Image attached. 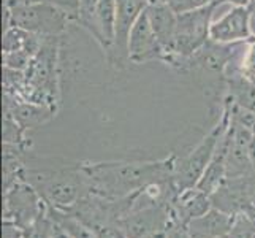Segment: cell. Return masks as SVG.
Masks as SVG:
<instances>
[{
	"instance_id": "cell-27",
	"label": "cell",
	"mask_w": 255,
	"mask_h": 238,
	"mask_svg": "<svg viewBox=\"0 0 255 238\" xmlns=\"http://www.w3.org/2000/svg\"><path fill=\"white\" fill-rule=\"evenodd\" d=\"M2 238H22V231L16 224L3 221V224H2Z\"/></svg>"
},
{
	"instance_id": "cell-18",
	"label": "cell",
	"mask_w": 255,
	"mask_h": 238,
	"mask_svg": "<svg viewBox=\"0 0 255 238\" xmlns=\"http://www.w3.org/2000/svg\"><path fill=\"white\" fill-rule=\"evenodd\" d=\"M232 215L217 208H211L186 226L190 238H225L233 223Z\"/></svg>"
},
{
	"instance_id": "cell-25",
	"label": "cell",
	"mask_w": 255,
	"mask_h": 238,
	"mask_svg": "<svg viewBox=\"0 0 255 238\" xmlns=\"http://www.w3.org/2000/svg\"><path fill=\"white\" fill-rule=\"evenodd\" d=\"M49 3L65 11L73 19V24H76L78 16L81 13V0H49Z\"/></svg>"
},
{
	"instance_id": "cell-6",
	"label": "cell",
	"mask_w": 255,
	"mask_h": 238,
	"mask_svg": "<svg viewBox=\"0 0 255 238\" xmlns=\"http://www.w3.org/2000/svg\"><path fill=\"white\" fill-rule=\"evenodd\" d=\"M73 19L49 2L5 6V27H17L41 38L62 37Z\"/></svg>"
},
{
	"instance_id": "cell-24",
	"label": "cell",
	"mask_w": 255,
	"mask_h": 238,
	"mask_svg": "<svg viewBox=\"0 0 255 238\" xmlns=\"http://www.w3.org/2000/svg\"><path fill=\"white\" fill-rule=\"evenodd\" d=\"M166 2L170 3V6L176 13H186L217 3L219 0H166Z\"/></svg>"
},
{
	"instance_id": "cell-13",
	"label": "cell",
	"mask_w": 255,
	"mask_h": 238,
	"mask_svg": "<svg viewBox=\"0 0 255 238\" xmlns=\"http://www.w3.org/2000/svg\"><path fill=\"white\" fill-rule=\"evenodd\" d=\"M211 205L227 215L236 216L249 213L255 216V210L251 204L248 181L244 178H225V181L209 196Z\"/></svg>"
},
{
	"instance_id": "cell-12",
	"label": "cell",
	"mask_w": 255,
	"mask_h": 238,
	"mask_svg": "<svg viewBox=\"0 0 255 238\" xmlns=\"http://www.w3.org/2000/svg\"><path fill=\"white\" fill-rule=\"evenodd\" d=\"M76 24L89 32L107 52L108 59H111L116 40V0H99L92 14L83 17Z\"/></svg>"
},
{
	"instance_id": "cell-28",
	"label": "cell",
	"mask_w": 255,
	"mask_h": 238,
	"mask_svg": "<svg viewBox=\"0 0 255 238\" xmlns=\"http://www.w3.org/2000/svg\"><path fill=\"white\" fill-rule=\"evenodd\" d=\"M166 237L168 238H190L186 226H181V224H171L168 227V231H166Z\"/></svg>"
},
{
	"instance_id": "cell-16",
	"label": "cell",
	"mask_w": 255,
	"mask_h": 238,
	"mask_svg": "<svg viewBox=\"0 0 255 238\" xmlns=\"http://www.w3.org/2000/svg\"><path fill=\"white\" fill-rule=\"evenodd\" d=\"M146 14L149 17V22L152 25V30L159 38L160 45L166 52V60L171 56L173 45H174V35L176 25H178V13L170 6L165 0H152L149 3ZM165 60V64H166Z\"/></svg>"
},
{
	"instance_id": "cell-11",
	"label": "cell",
	"mask_w": 255,
	"mask_h": 238,
	"mask_svg": "<svg viewBox=\"0 0 255 238\" xmlns=\"http://www.w3.org/2000/svg\"><path fill=\"white\" fill-rule=\"evenodd\" d=\"M151 2L152 0H116V40L110 59L113 65L124 67L128 62L127 45L130 30Z\"/></svg>"
},
{
	"instance_id": "cell-34",
	"label": "cell",
	"mask_w": 255,
	"mask_h": 238,
	"mask_svg": "<svg viewBox=\"0 0 255 238\" xmlns=\"http://www.w3.org/2000/svg\"><path fill=\"white\" fill-rule=\"evenodd\" d=\"M251 164H252V173H255V137L254 135L251 140Z\"/></svg>"
},
{
	"instance_id": "cell-37",
	"label": "cell",
	"mask_w": 255,
	"mask_h": 238,
	"mask_svg": "<svg viewBox=\"0 0 255 238\" xmlns=\"http://www.w3.org/2000/svg\"><path fill=\"white\" fill-rule=\"evenodd\" d=\"M252 79H254V81H255V78H252Z\"/></svg>"
},
{
	"instance_id": "cell-4",
	"label": "cell",
	"mask_w": 255,
	"mask_h": 238,
	"mask_svg": "<svg viewBox=\"0 0 255 238\" xmlns=\"http://www.w3.org/2000/svg\"><path fill=\"white\" fill-rule=\"evenodd\" d=\"M232 122V103L230 100L224 99V107L221 111V118L217 119L216 124L211 127L208 134L200 140V143L189 151L184 157L176 161L173 183L178 191L195 188L200 183L201 176L211 162V159L214 156V151L221 142L222 135L228 129Z\"/></svg>"
},
{
	"instance_id": "cell-15",
	"label": "cell",
	"mask_w": 255,
	"mask_h": 238,
	"mask_svg": "<svg viewBox=\"0 0 255 238\" xmlns=\"http://www.w3.org/2000/svg\"><path fill=\"white\" fill-rule=\"evenodd\" d=\"M3 110L13 114V118L24 132L48 124L51 119H54L57 113V108L51 107V105L17 100L5 94H3Z\"/></svg>"
},
{
	"instance_id": "cell-20",
	"label": "cell",
	"mask_w": 255,
	"mask_h": 238,
	"mask_svg": "<svg viewBox=\"0 0 255 238\" xmlns=\"http://www.w3.org/2000/svg\"><path fill=\"white\" fill-rule=\"evenodd\" d=\"M48 215L51 216L56 226L65 231L72 238H100L92 227L83 223L80 218L70 213V211L48 207Z\"/></svg>"
},
{
	"instance_id": "cell-33",
	"label": "cell",
	"mask_w": 255,
	"mask_h": 238,
	"mask_svg": "<svg viewBox=\"0 0 255 238\" xmlns=\"http://www.w3.org/2000/svg\"><path fill=\"white\" fill-rule=\"evenodd\" d=\"M52 238H72V237H70L65 231H62L59 226L54 224V234H52Z\"/></svg>"
},
{
	"instance_id": "cell-38",
	"label": "cell",
	"mask_w": 255,
	"mask_h": 238,
	"mask_svg": "<svg viewBox=\"0 0 255 238\" xmlns=\"http://www.w3.org/2000/svg\"><path fill=\"white\" fill-rule=\"evenodd\" d=\"M165 2H166V0H165Z\"/></svg>"
},
{
	"instance_id": "cell-7",
	"label": "cell",
	"mask_w": 255,
	"mask_h": 238,
	"mask_svg": "<svg viewBox=\"0 0 255 238\" xmlns=\"http://www.w3.org/2000/svg\"><path fill=\"white\" fill-rule=\"evenodd\" d=\"M48 211V204L30 183L19 180L3 189V221L25 229Z\"/></svg>"
},
{
	"instance_id": "cell-23",
	"label": "cell",
	"mask_w": 255,
	"mask_h": 238,
	"mask_svg": "<svg viewBox=\"0 0 255 238\" xmlns=\"http://www.w3.org/2000/svg\"><path fill=\"white\" fill-rule=\"evenodd\" d=\"M3 143L27 145L25 143L24 130L16 122L13 114L10 111H5V110H3Z\"/></svg>"
},
{
	"instance_id": "cell-5",
	"label": "cell",
	"mask_w": 255,
	"mask_h": 238,
	"mask_svg": "<svg viewBox=\"0 0 255 238\" xmlns=\"http://www.w3.org/2000/svg\"><path fill=\"white\" fill-rule=\"evenodd\" d=\"M217 3L209 6L178 13V25H176L174 45L171 56L166 60V65L178 68L179 72L186 70L187 60L200 51L209 41L211 24H213Z\"/></svg>"
},
{
	"instance_id": "cell-21",
	"label": "cell",
	"mask_w": 255,
	"mask_h": 238,
	"mask_svg": "<svg viewBox=\"0 0 255 238\" xmlns=\"http://www.w3.org/2000/svg\"><path fill=\"white\" fill-rule=\"evenodd\" d=\"M225 238H255V216L249 213L236 215Z\"/></svg>"
},
{
	"instance_id": "cell-14",
	"label": "cell",
	"mask_w": 255,
	"mask_h": 238,
	"mask_svg": "<svg viewBox=\"0 0 255 238\" xmlns=\"http://www.w3.org/2000/svg\"><path fill=\"white\" fill-rule=\"evenodd\" d=\"M251 140L252 132L232 118L230 146H228L227 156V178H244L252 173Z\"/></svg>"
},
{
	"instance_id": "cell-9",
	"label": "cell",
	"mask_w": 255,
	"mask_h": 238,
	"mask_svg": "<svg viewBox=\"0 0 255 238\" xmlns=\"http://www.w3.org/2000/svg\"><path fill=\"white\" fill-rule=\"evenodd\" d=\"M254 37L252 17L248 6H228L227 11L214 17L211 24L209 40L222 45L251 41Z\"/></svg>"
},
{
	"instance_id": "cell-8",
	"label": "cell",
	"mask_w": 255,
	"mask_h": 238,
	"mask_svg": "<svg viewBox=\"0 0 255 238\" xmlns=\"http://www.w3.org/2000/svg\"><path fill=\"white\" fill-rule=\"evenodd\" d=\"M171 204L130 210L116 223L122 238H152L171 226Z\"/></svg>"
},
{
	"instance_id": "cell-31",
	"label": "cell",
	"mask_w": 255,
	"mask_h": 238,
	"mask_svg": "<svg viewBox=\"0 0 255 238\" xmlns=\"http://www.w3.org/2000/svg\"><path fill=\"white\" fill-rule=\"evenodd\" d=\"M49 0H3L5 6H16V5H35V3H45Z\"/></svg>"
},
{
	"instance_id": "cell-10",
	"label": "cell",
	"mask_w": 255,
	"mask_h": 238,
	"mask_svg": "<svg viewBox=\"0 0 255 238\" xmlns=\"http://www.w3.org/2000/svg\"><path fill=\"white\" fill-rule=\"evenodd\" d=\"M128 62L141 65L151 62H163L166 60V52L160 45L159 38L152 30L146 11L138 17V21L130 30L127 45Z\"/></svg>"
},
{
	"instance_id": "cell-22",
	"label": "cell",
	"mask_w": 255,
	"mask_h": 238,
	"mask_svg": "<svg viewBox=\"0 0 255 238\" xmlns=\"http://www.w3.org/2000/svg\"><path fill=\"white\" fill-rule=\"evenodd\" d=\"M22 231V238H52L54 234V221L48 215V211L45 215H41L37 221L32 223Z\"/></svg>"
},
{
	"instance_id": "cell-30",
	"label": "cell",
	"mask_w": 255,
	"mask_h": 238,
	"mask_svg": "<svg viewBox=\"0 0 255 238\" xmlns=\"http://www.w3.org/2000/svg\"><path fill=\"white\" fill-rule=\"evenodd\" d=\"M246 181H248V192H249L251 204L255 210V173H251L249 176H246Z\"/></svg>"
},
{
	"instance_id": "cell-2",
	"label": "cell",
	"mask_w": 255,
	"mask_h": 238,
	"mask_svg": "<svg viewBox=\"0 0 255 238\" xmlns=\"http://www.w3.org/2000/svg\"><path fill=\"white\" fill-rule=\"evenodd\" d=\"M22 180L30 183L46 202L48 207L70 211L84 196L91 192L89 181L84 173L83 164H54L38 159L30 161L25 156V165L22 170Z\"/></svg>"
},
{
	"instance_id": "cell-36",
	"label": "cell",
	"mask_w": 255,
	"mask_h": 238,
	"mask_svg": "<svg viewBox=\"0 0 255 238\" xmlns=\"http://www.w3.org/2000/svg\"><path fill=\"white\" fill-rule=\"evenodd\" d=\"M152 238H168V237H166V232H162V234H157V235H154Z\"/></svg>"
},
{
	"instance_id": "cell-35",
	"label": "cell",
	"mask_w": 255,
	"mask_h": 238,
	"mask_svg": "<svg viewBox=\"0 0 255 238\" xmlns=\"http://www.w3.org/2000/svg\"><path fill=\"white\" fill-rule=\"evenodd\" d=\"M248 10H249V13H251V17H252V27H254V30H255V0H249Z\"/></svg>"
},
{
	"instance_id": "cell-29",
	"label": "cell",
	"mask_w": 255,
	"mask_h": 238,
	"mask_svg": "<svg viewBox=\"0 0 255 238\" xmlns=\"http://www.w3.org/2000/svg\"><path fill=\"white\" fill-rule=\"evenodd\" d=\"M97 2H99V0H81V13H80V16H78L76 22L80 21V19H83V17L91 16L92 11H94V8H95V5H97Z\"/></svg>"
},
{
	"instance_id": "cell-32",
	"label": "cell",
	"mask_w": 255,
	"mask_h": 238,
	"mask_svg": "<svg viewBox=\"0 0 255 238\" xmlns=\"http://www.w3.org/2000/svg\"><path fill=\"white\" fill-rule=\"evenodd\" d=\"M219 3L228 6H248L249 0H219Z\"/></svg>"
},
{
	"instance_id": "cell-17",
	"label": "cell",
	"mask_w": 255,
	"mask_h": 238,
	"mask_svg": "<svg viewBox=\"0 0 255 238\" xmlns=\"http://www.w3.org/2000/svg\"><path fill=\"white\" fill-rule=\"evenodd\" d=\"M211 208L213 205L209 196L197 186L179 191L171 202V224L187 226L192 219L205 215Z\"/></svg>"
},
{
	"instance_id": "cell-19",
	"label": "cell",
	"mask_w": 255,
	"mask_h": 238,
	"mask_svg": "<svg viewBox=\"0 0 255 238\" xmlns=\"http://www.w3.org/2000/svg\"><path fill=\"white\" fill-rule=\"evenodd\" d=\"M225 95L236 107L255 114V81L241 70L225 75Z\"/></svg>"
},
{
	"instance_id": "cell-1",
	"label": "cell",
	"mask_w": 255,
	"mask_h": 238,
	"mask_svg": "<svg viewBox=\"0 0 255 238\" xmlns=\"http://www.w3.org/2000/svg\"><path fill=\"white\" fill-rule=\"evenodd\" d=\"M178 157L160 161H113L83 164L89 189L97 196L121 200L139 192L147 184L171 180Z\"/></svg>"
},
{
	"instance_id": "cell-3",
	"label": "cell",
	"mask_w": 255,
	"mask_h": 238,
	"mask_svg": "<svg viewBox=\"0 0 255 238\" xmlns=\"http://www.w3.org/2000/svg\"><path fill=\"white\" fill-rule=\"evenodd\" d=\"M60 38H43L37 54L33 56L25 75L22 100L51 105L57 108L59 103V51Z\"/></svg>"
},
{
	"instance_id": "cell-26",
	"label": "cell",
	"mask_w": 255,
	"mask_h": 238,
	"mask_svg": "<svg viewBox=\"0 0 255 238\" xmlns=\"http://www.w3.org/2000/svg\"><path fill=\"white\" fill-rule=\"evenodd\" d=\"M243 73H246L251 78H255V37L248 43V48H246L244 57H243V64H241Z\"/></svg>"
}]
</instances>
